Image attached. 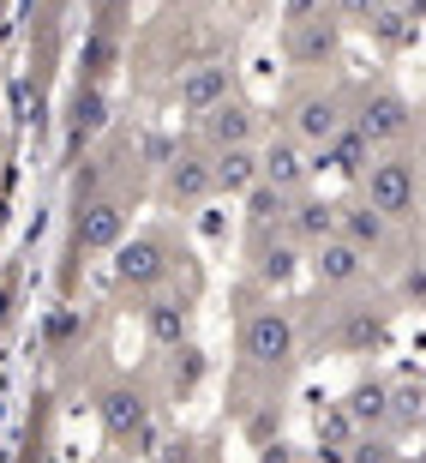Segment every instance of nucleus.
<instances>
[{"mask_svg": "<svg viewBox=\"0 0 426 463\" xmlns=\"http://www.w3.org/2000/svg\"><path fill=\"white\" fill-rule=\"evenodd\" d=\"M384 6L391 0H337V18H342V31H373V18Z\"/></svg>", "mask_w": 426, "mask_h": 463, "instance_id": "c85d7f7f", "label": "nucleus"}, {"mask_svg": "<svg viewBox=\"0 0 426 463\" xmlns=\"http://www.w3.org/2000/svg\"><path fill=\"white\" fill-rule=\"evenodd\" d=\"M294 271H301V241L289 235H264L253 253V277L264 283V289H282V283H294Z\"/></svg>", "mask_w": 426, "mask_h": 463, "instance_id": "aec40b11", "label": "nucleus"}, {"mask_svg": "<svg viewBox=\"0 0 426 463\" xmlns=\"http://www.w3.org/2000/svg\"><path fill=\"white\" fill-rule=\"evenodd\" d=\"M258 463H294V446L289 439H271V446L258 451Z\"/></svg>", "mask_w": 426, "mask_h": 463, "instance_id": "473e14b6", "label": "nucleus"}, {"mask_svg": "<svg viewBox=\"0 0 426 463\" xmlns=\"http://www.w3.org/2000/svg\"><path fill=\"white\" fill-rule=\"evenodd\" d=\"M228 97H235V67H228V61H192V67L174 79V103H181V115L205 120L210 109H222Z\"/></svg>", "mask_w": 426, "mask_h": 463, "instance_id": "0eeeda50", "label": "nucleus"}, {"mask_svg": "<svg viewBox=\"0 0 426 463\" xmlns=\"http://www.w3.org/2000/svg\"><path fill=\"white\" fill-rule=\"evenodd\" d=\"M355 133L366 138L378 156L396 151V145L414 133V103L403 97V90H391V85H373V90L355 103Z\"/></svg>", "mask_w": 426, "mask_h": 463, "instance_id": "39448f33", "label": "nucleus"}, {"mask_svg": "<svg viewBox=\"0 0 426 463\" xmlns=\"http://www.w3.org/2000/svg\"><path fill=\"white\" fill-rule=\"evenodd\" d=\"M312 283H319L324 295H342V289H355L360 277H366V253H360L355 241H324V247H312Z\"/></svg>", "mask_w": 426, "mask_h": 463, "instance_id": "ddd939ff", "label": "nucleus"}, {"mask_svg": "<svg viewBox=\"0 0 426 463\" xmlns=\"http://www.w3.org/2000/svg\"><path fill=\"white\" fill-rule=\"evenodd\" d=\"M282 54H289V67H330L342 54V18L324 13L312 18V24H294V31H282Z\"/></svg>", "mask_w": 426, "mask_h": 463, "instance_id": "9b49d317", "label": "nucleus"}, {"mask_svg": "<svg viewBox=\"0 0 426 463\" xmlns=\"http://www.w3.org/2000/svg\"><path fill=\"white\" fill-rule=\"evenodd\" d=\"M126 241V205L120 199H97V205L72 211V247L79 253H115Z\"/></svg>", "mask_w": 426, "mask_h": 463, "instance_id": "f8f14e48", "label": "nucleus"}, {"mask_svg": "<svg viewBox=\"0 0 426 463\" xmlns=\"http://www.w3.org/2000/svg\"><path fill=\"white\" fill-rule=\"evenodd\" d=\"M355 127V109L342 90H307V97H294L289 103V138H301L307 151H324L337 133Z\"/></svg>", "mask_w": 426, "mask_h": 463, "instance_id": "423d86ee", "label": "nucleus"}, {"mask_svg": "<svg viewBox=\"0 0 426 463\" xmlns=\"http://www.w3.org/2000/svg\"><path fill=\"white\" fill-rule=\"evenodd\" d=\"M169 271H174V253H169V241H162V235H126L115 247V289L120 295L151 301V295H162Z\"/></svg>", "mask_w": 426, "mask_h": 463, "instance_id": "20e7f679", "label": "nucleus"}, {"mask_svg": "<svg viewBox=\"0 0 426 463\" xmlns=\"http://www.w3.org/2000/svg\"><path fill=\"white\" fill-rule=\"evenodd\" d=\"M13 301H18V295H13V283H0V331L13 326Z\"/></svg>", "mask_w": 426, "mask_h": 463, "instance_id": "f704fd0d", "label": "nucleus"}, {"mask_svg": "<svg viewBox=\"0 0 426 463\" xmlns=\"http://www.w3.org/2000/svg\"><path fill=\"white\" fill-rule=\"evenodd\" d=\"M72 326H79V319H72V313H60V319H54V326H49V344H54V349H67Z\"/></svg>", "mask_w": 426, "mask_h": 463, "instance_id": "72a5a7b5", "label": "nucleus"}, {"mask_svg": "<svg viewBox=\"0 0 426 463\" xmlns=\"http://www.w3.org/2000/svg\"><path fill=\"white\" fill-rule=\"evenodd\" d=\"M103 120H108V97L97 85H79L72 90V145H85L90 133H103Z\"/></svg>", "mask_w": 426, "mask_h": 463, "instance_id": "5701e85b", "label": "nucleus"}, {"mask_svg": "<svg viewBox=\"0 0 426 463\" xmlns=\"http://www.w3.org/2000/svg\"><path fill=\"white\" fill-rule=\"evenodd\" d=\"M138 326H144V337H151V349H187L192 344V301L187 295H151L144 307H138Z\"/></svg>", "mask_w": 426, "mask_h": 463, "instance_id": "9d476101", "label": "nucleus"}, {"mask_svg": "<svg viewBox=\"0 0 426 463\" xmlns=\"http://www.w3.org/2000/svg\"><path fill=\"white\" fill-rule=\"evenodd\" d=\"M258 156H264V187L301 199V187H307V175H312L307 145H301V138H289V133H276L271 145H258Z\"/></svg>", "mask_w": 426, "mask_h": 463, "instance_id": "4468645a", "label": "nucleus"}, {"mask_svg": "<svg viewBox=\"0 0 426 463\" xmlns=\"http://www.w3.org/2000/svg\"><path fill=\"white\" fill-rule=\"evenodd\" d=\"M426 428V379H391V433Z\"/></svg>", "mask_w": 426, "mask_h": 463, "instance_id": "4be33fe9", "label": "nucleus"}, {"mask_svg": "<svg viewBox=\"0 0 426 463\" xmlns=\"http://www.w3.org/2000/svg\"><path fill=\"white\" fill-rule=\"evenodd\" d=\"M342 241H355L360 253L373 259L384 241H391V217H378L366 199H342Z\"/></svg>", "mask_w": 426, "mask_h": 463, "instance_id": "412c9836", "label": "nucleus"}, {"mask_svg": "<svg viewBox=\"0 0 426 463\" xmlns=\"http://www.w3.org/2000/svg\"><path fill=\"white\" fill-rule=\"evenodd\" d=\"M210 163H217V193H228V199H253L258 187H264V156L253 151H210Z\"/></svg>", "mask_w": 426, "mask_h": 463, "instance_id": "a211bd4d", "label": "nucleus"}, {"mask_svg": "<svg viewBox=\"0 0 426 463\" xmlns=\"http://www.w3.org/2000/svg\"><path fill=\"white\" fill-rule=\"evenodd\" d=\"M258 133H264V115H258L246 97H228L222 109H210L199 120V138H205V151H253Z\"/></svg>", "mask_w": 426, "mask_h": 463, "instance_id": "6e6552de", "label": "nucleus"}, {"mask_svg": "<svg viewBox=\"0 0 426 463\" xmlns=\"http://www.w3.org/2000/svg\"><path fill=\"white\" fill-rule=\"evenodd\" d=\"M360 199H366L378 217L409 223L414 211H421V163H414L409 151L373 156V169H366V181H360Z\"/></svg>", "mask_w": 426, "mask_h": 463, "instance_id": "f03ea898", "label": "nucleus"}, {"mask_svg": "<svg viewBox=\"0 0 426 463\" xmlns=\"http://www.w3.org/2000/svg\"><path fill=\"white\" fill-rule=\"evenodd\" d=\"M373 145L348 127V133H337L324 151H312V169H330V175H342V181H366V169H373Z\"/></svg>", "mask_w": 426, "mask_h": 463, "instance_id": "6ab92c4d", "label": "nucleus"}, {"mask_svg": "<svg viewBox=\"0 0 426 463\" xmlns=\"http://www.w3.org/2000/svg\"><path fill=\"white\" fill-rule=\"evenodd\" d=\"M162 199L181 211L210 205L217 199V163H210V151H174L169 169H162Z\"/></svg>", "mask_w": 426, "mask_h": 463, "instance_id": "1a4fd4ad", "label": "nucleus"}, {"mask_svg": "<svg viewBox=\"0 0 426 463\" xmlns=\"http://www.w3.org/2000/svg\"><path fill=\"white\" fill-rule=\"evenodd\" d=\"M312 433H319V451H348V446L360 439L355 415L342 410V403H324V410H319V421H312Z\"/></svg>", "mask_w": 426, "mask_h": 463, "instance_id": "b1692460", "label": "nucleus"}, {"mask_svg": "<svg viewBox=\"0 0 426 463\" xmlns=\"http://www.w3.org/2000/svg\"><path fill=\"white\" fill-rule=\"evenodd\" d=\"M384 344H391V307H342V319H337L342 355H373Z\"/></svg>", "mask_w": 426, "mask_h": 463, "instance_id": "2eb2a0df", "label": "nucleus"}, {"mask_svg": "<svg viewBox=\"0 0 426 463\" xmlns=\"http://www.w3.org/2000/svg\"><path fill=\"white\" fill-rule=\"evenodd\" d=\"M103 175H108V163H97V156L72 175V211H85V205H97V199H108V193H103Z\"/></svg>", "mask_w": 426, "mask_h": 463, "instance_id": "bb28decb", "label": "nucleus"}, {"mask_svg": "<svg viewBox=\"0 0 426 463\" xmlns=\"http://www.w3.org/2000/svg\"><path fill=\"white\" fill-rule=\"evenodd\" d=\"M289 241H301V247H324V241L342 235V199H294L289 211V229H282Z\"/></svg>", "mask_w": 426, "mask_h": 463, "instance_id": "dca6fc26", "label": "nucleus"}, {"mask_svg": "<svg viewBox=\"0 0 426 463\" xmlns=\"http://www.w3.org/2000/svg\"><path fill=\"white\" fill-rule=\"evenodd\" d=\"M276 13H282V31H294V24H312V18L337 13V0H276Z\"/></svg>", "mask_w": 426, "mask_h": 463, "instance_id": "c756f323", "label": "nucleus"}, {"mask_svg": "<svg viewBox=\"0 0 426 463\" xmlns=\"http://www.w3.org/2000/svg\"><path fill=\"white\" fill-rule=\"evenodd\" d=\"M156 463H205V451L192 446V439H174V446L156 451Z\"/></svg>", "mask_w": 426, "mask_h": 463, "instance_id": "7c9ffc66", "label": "nucleus"}, {"mask_svg": "<svg viewBox=\"0 0 426 463\" xmlns=\"http://www.w3.org/2000/svg\"><path fill=\"white\" fill-rule=\"evenodd\" d=\"M403 301H426V265H409V271H403Z\"/></svg>", "mask_w": 426, "mask_h": 463, "instance_id": "2f4dec72", "label": "nucleus"}, {"mask_svg": "<svg viewBox=\"0 0 426 463\" xmlns=\"http://www.w3.org/2000/svg\"><path fill=\"white\" fill-rule=\"evenodd\" d=\"M174 355H181V361H174V367H169V392L174 397H192V385H199V379H205V355H199V349H174Z\"/></svg>", "mask_w": 426, "mask_h": 463, "instance_id": "a878e982", "label": "nucleus"}, {"mask_svg": "<svg viewBox=\"0 0 426 463\" xmlns=\"http://www.w3.org/2000/svg\"><path fill=\"white\" fill-rule=\"evenodd\" d=\"M373 36H378V43H384V49H403V43H409V36H414V13H409V6H396V0H391V6H384V13L373 18Z\"/></svg>", "mask_w": 426, "mask_h": 463, "instance_id": "393cba45", "label": "nucleus"}, {"mask_svg": "<svg viewBox=\"0 0 426 463\" xmlns=\"http://www.w3.org/2000/svg\"><path fill=\"white\" fill-rule=\"evenodd\" d=\"M301 349V326H294L289 307H253L240 319V361L253 373H282Z\"/></svg>", "mask_w": 426, "mask_h": 463, "instance_id": "7ed1b4c3", "label": "nucleus"}, {"mask_svg": "<svg viewBox=\"0 0 426 463\" xmlns=\"http://www.w3.org/2000/svg\"><path fill=\"white\" fill-rule=\"evenodd\" d=\"M348 463H403L391 433H360L355 446H348Z\"/></svg>", "mask_w": 426, "mask_h": 463, "instance_id": "cd10ccee", "label": "nucleus"}, {"mask_svg": "<svg viewBox=\"0 0 426 463\" xmlns=\"http://www.w3.org/2000/svg\"><path fill=\"white\" fill-rule=\"evenodd\" d=\"M337 403L355 415L360 433H391V379H373V373H366V379H355ZM391 439H396V433H391Z\"/></svg>", "mask_w": 426, "mask_h": 463, "instance_id": "f3484780", "label": "nucleus"}, {"mask_svg": "<svg viewBox=\"0 0 426 463\" xmlns=\"http://www.w3.org/2000/svg\"><path fill=\"white\" fill-rule=\"evenodd\" d=\"M97 421H103V433L120 451H138V458L156 451V410H151V397L138 392L133 379L97 385Z\"/></svg>", "mask_w": 426, "mask_h": 463, "instance_id": "f257e3e1", "label": "nucleus"}]
</instances>
